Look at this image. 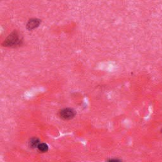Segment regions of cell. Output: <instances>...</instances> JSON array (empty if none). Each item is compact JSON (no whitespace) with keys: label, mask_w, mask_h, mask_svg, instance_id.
I'll use <instances>...</instances> for the list:
<instances>
[{"label":"cell","mask_w":162,"mask_h":162,"mask_svg":"<svg viewBox=\"0 0 162 162\" xmlns=\"http://www.w3.org/2000/svg\"><path fill=\"white\" fill-rule=\"evenodd\" d=\"M40 23V20L37 18H32L27 24V29L29 31H32L37 28Z\"/></svg>","instance_id":"cell-3"},{"label":"cell","mask_w":162,"mask_h":162,"mask_svg":"<svg viewBox=\"0 0 162 162\" xmlns=\"http://www.w3.org/2000/svg\"><path fill=\"white\" fill-rule=\"evenodd\" d=\"M75 115V112L72 108H65L60 112V117L64 120H70Z\"/></svg>","instance_id":"cell-2"},{"label":"cell","mask_w":162,"mask_h":162,"mask_svg":"<svg viewBox=\"0 0 162 162\" xmlns=\"http://www.w3.org/2000/svg\"><path fill=\"white\" fill-rule=\"evenodd\" d=\"M107 162H122V161L118 158H110L107 161Z\"/></svg>","instance_id":"cell-6"},{"label":"cell","mask_w":162,"mask_h":162,"mask_svg":"<svg viewBox=\"0 0 162 162\" xmlns=\"http://www.w3.org/2000/svg\"><path fill=\"white\" fill-rule=\"evenodd\" d=\"M38 150L43 153L46 152L48 150V146L46 143H40L38 146Z\"/></svg>","instance_id":"cell-5"},{"label":"cell","mask_w":162,"mask_h":162,"mask_svg":"<svg viewBox=\"0 0 162 162\" xmlns=\"http://www.w3.org/2000/svg\"><path fill=\"white\" fill-rule=\"evenodd\" d=\"M40 141L39 139L37 138H32L31 140H30V142H29V145L31 148H38L39 145H40Z\"/></svg>","instance_id":"cell-4"},{"label":"cell","mask_w":162,"mask_h":162,"mask_svg":"<svg viewBox=\"0 0 162 162\" xmlns=\"http://www.w3.org/2000/svg\"><path fill=\"white\" fill-rule=\"evenodd\" d=\"M22 41V39L17 31L13 32L7 39L5 40L3 45L5 46H17L20 44Z\"/></svg>","instance_id":"cell-1"}]
</instances>
